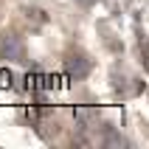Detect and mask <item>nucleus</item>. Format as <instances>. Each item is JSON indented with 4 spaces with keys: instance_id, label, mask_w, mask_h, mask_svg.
Instances as JSON below:
<instances>
[{
    "instance_id": "obj_1",
    "label": "nucleus",
    "mask_w": 149,
    "mask_h": 149,
    "mask_svg": "<svg viewBox=\"0 0 149 149\" xmlns=\"http://www.w3.org/2000/svg\"><path fill=\"white\" fill-rule=\"evenodd\" d=\"M25 40L17 31H3L0 34V59L8 65H20L25 62Z\"/></svg>"
},
{
    "instance_id": "obj_2",
    "label": "nucleus",
    "mask_w": 149,
    "mask_h": 149,
    "mask_svg": "<svg viewBox=\"0 0 149 149\" xmlns=\"http://www.w3.org/2000/svg\"><path fill=\"white\" fill-rule=\"evenodd\" d=\"M65 70H68V76L70 79H84V76L90 73V59L84 56V54H73V56H68L65 59Z\"/></svg>"
},
{
    "instance_id": "obj_3",
    "label": "nucleus",
    "mask_w": 149,
    "mask_h": 149,
    "mask_svg": "<svg viewBox=\"0 0 149 149\" xmlns=\"http://www.w3.org/2000/svg\"><path fill=\"white\" fill-rule=\"evenodd\" d=\"M101 143H104V146H116V143H130V141H127L124 135H107Z\"/></svg>"
}]
</instances>
